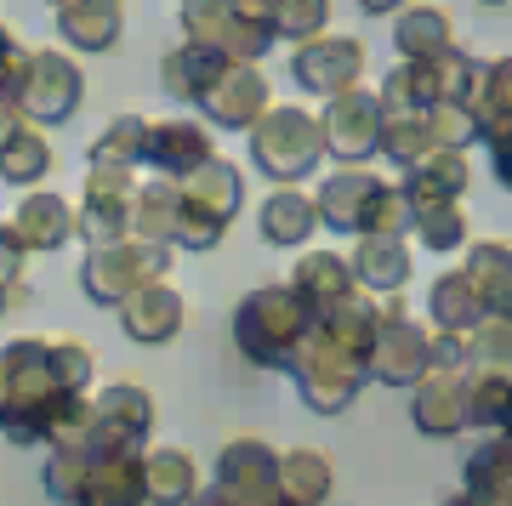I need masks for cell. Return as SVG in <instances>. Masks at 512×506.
<instances>
[{"instance_id": "obj_2", "label": "cell", "mask_w": 512, "mask_h": 506, "mask_svg": "<svg viewBox=\"0 0 512 506\" xmlns=\"http://www.w3.org/2000/svg\"><path fill=\"white\" fill-rule=\"evenodd\" d=\"M319 160H325V126L319 114L296 109V103H274L251 131V165L274 188H302V177L319 171Z\"/></svg>"}, {"instance_id": "obj_3", "label": "cell", "mask_w": 512, "mask_h": 506, "mask_svg": "<svg viewBox=\"0 0 512 506\" xmlns=\"http://www.w3.org/2000/svg\"><path fill=\"white\" fill-rule=\"evenodd\" d=\"M239 205H245V171L234 160H211L205 171L183 182V222H177V251H217L222 234H228V222L239 217Z\"/></svg>"}, {"instance_id": "obj_12", "label": "cell", "mask_w": 512, "mask_h": 506, "mask_svg": "<svg viewBox=\"0 0 512 506\" xmlns=\"http://www.w3.org/2000/svg\"><path fill=\"white\" fill-rule=\"evenodd\" d=\"M387 188H393V182H382L376 171H359V165H348V171H330V177L319 182V194H313L319 222H325V228H336V234H353V239L376 234V211H382Z\"/></svg>"}, {"instance_id": "obj_35", "label": "cell", "mask_w": 512, "mask_h": 506, "mask_svg": "<svg viewBox=\"0 0 512 506\" xmlns=\"http://www.w3.org/2000/svg\"><path fill=\"white\" fill-rule=\"evenodd\" d=\"M148 154V120L143 114H120L97 131L92 143V165H114V171H137Z\"/></svg>"}, {"instance_id": "obj_20", "label": "cell", "mask_w": 512, "mask_h": 506, "mask_svg": "<svg viewBox=\"0 0 512 506\" xmlns=\"http://www.w3.org/2000/svg\"><path fill=\"white\" fill-rule=\"evenodd\" d=\"M183 296L165 285H143L137 296H126L120 302V330H126L137 347H165V342H177V330H183Z\"/></svg>"}, {"instance_id": "obj_57", "label": "cell", "mask_w": 512, "mask_h": 506, "mask_svg": "<svg viewBox=\"0 0 512 506\" xmlns=\"http://www.w3.org/2000/svg\"><path fill=\"white\" fill-rule=\"evenodd\" d=\"M268 506H302V501H291V495H279V501H268Z\"/></svg>"}, {"instance_id": "obj_5", "label": "cell", "mask_w": 512, "mask_h": 506, "mask_svg": "<svg viewBox=\"0 0 512 506\" xmlns=\"http://www.w3.org/2000/svg\"><path fill=\"white\" fill-rule=\"evenodd\" d=\"M171 251L177 245H148V239H120V245H97L80 262V290L97 308H120L126 296H137L143 285H160L171 273Z\"/></svg>"}, {"instance_id": "obj_28", "label": "cell", "mask_w": 512, "mask_h": 506, "mask_svg": "<svg viewBox=\"0 0 512 506\" xmlns=\"http://www.w3.org/2000/svg\"><path fill=\"white\" fill-rule=\"evenodd\" d=\"M143 478H148V506H194L200 501V467L188 450H143Z\"/></svg>"}, {"instance_id": "obj_4", "label": "cell", "mask_w": 512, "mask_h": 506, "mask_svg": "<svg viewBox=\"0 0 512 506\" xmlns=\"http://www.w3.org/2000/svg\"><path fill=\"white\" fill-rule=\"evenodd\" d=\"M291 381H296V398L308 404L313 416H342V410H353V398L365 393L370 364L359 359V353H348L342 342H330L325 330L313 325V336H308V347H302V359H296Z\"/></svg>"}, {"instance_id": "obj_37", "label": "cell", "mask_w": 512, "mask_h": 506, "mask_svg": "<svg viewBox=\"0 0 512 506\" xmlns=\"http://www.w3.org/2000/svg\"><path fill=\"white\" fill-rule=\"evenodd\" d=\"M473 120H478V143H490V137H501L512 126V57H495L490 69H484Z\"/></svg>"}, {"instance_id": "obj_59", "label": "cell", "mask_w": 512, "mask_h": 506, "mask_svg": "<svg viewBox=\"0 0 512 506\" xmlns=\"http://www.w3.org/2000/svg\"><path fill=\"white\" fill-rule=\"evenodd\" d=\"M501 438H512V416H507V427H501Z\"/></svg>"}, {"instance_id": "obj_49", "label": "cell", "mask_w": 512, "mask_h": 506, "mask_svg": "<svg viewBox=\"0 0 512 506\" xmlns=\"http://www.w3.org/2000/svg\"><path fill=\"white\" fill-rule=\"evenodd\" d=\"M433 370L467 376V336H456V330H433Z\"/></svg>"}, {"instance_id": "obj_33", "label": "cell", "mask_w": 512, "mask_h": 506, "mask_svg": "<svg viewBox=\"0 0 512 506\" xmlns=\"http://www.w3.org/2000/svg\"><path fill=\"white\" fill-rule=\"evenodd\" d=\"M279 489L302 506H325L330 489H336V467H330V455L319 450H291L279 455Z\"/></svg>"}, {"instance_id": "obj_23", "label": "cell", "mask_w": 512, "mask_h": 506, "mask_svg": "<svg viewBox=\"0 0 512 506\" xmlns=\"http://www.w3.org/2000/svg\"><path fill=\"white\" fill-rule=\"evenodd\" d=\"M256 228H262V239H268V245L296 251V245H308L325 222H319L313 194H302V188H274V194L256 205Z\"/></svg>"}, {"instance_id": "obj_45", "label": "cell", "mask_w": 512, "mask_h": 506, "mask_svg": "<svg viewBox=\"0 0 512 506\" xmlns=\"http://www.w3.org/2000/svg\"><path fill=\"white\" fill-rule=\"evenodd\" d=\"M325 23H330V0H279L274 35L296 40V46H308V40L325 35Z\"/></svg>"}, {"instance_id": "obj_60", "label": "cell", "mask_w": 512, "mask_h": 506, "mask_svg": "<svg viewBox=\"0 0 512 506\" xmlns=\"http://www.w3.org/2000/svg\"><path fill=\"white\" fill-rule=\"evenodd\" d=\"M52 6H57V12H63V6H74V0H52Z\"/></svg>"}, {"instance_id": "obj_31", "label": "cell", "mask_w": 512, "mask_h": 506, "mask_svg": "<svg viewBox=\"0 0 512 506\" xmlns=\"http://www.w3.org/2000/svg\"><path fill=\"white\" fill-rule=\"evenodd\" d=\"M177 222H183V182L148 177L143 188H137V217H131V239H148V245H171V239H177Z\"/></svg>"}, {"instance_id": "obj_39", "label": "cell", "mask_w": 512, "mask_h": 506, "mask_svg": "<svg viewBox=\"0 0 512 506\" xmlns=\"http://www.w3.org/2000/svg\"><path fill=\"white\" fill-rule=\"evenodd\" d=\"M467 404H473V427L501 433L512 416V376H501V370H467Z\"/></svg>"}, {"instance_id": "obj_44", "label": "cell", "mask_w": 512, "mask_h": 506, "mask_svg": "<svg viewBox=\"0 0 512 506\" xmlns=\"http://www.w3.org/2000/svg\"><path fill=\"white\" fill-rule=\"evenodd\" d=\"M467 370H501V376H512V319H484L467 336Z\"/></svg>"}, {"instance_id": "obj_34", "label": "cell", "mask_w": 512, "mask_h": 506, "mask_svg": "<svg viewBox=\"0 0 512 506\" xmlns=\"http://www.w3.org/2000/svg\"><path fill=\"white\" fill-rule=\"evenodd\" d=\"M382 114H427L439 103V86H433V63H399L387 69L382 80Z\"/></svg>"}, {"instance_id": "obj_43", "label": "cell", "mask_w": 512, "mask_h": 506, "mask_svg": "<svg viewBox=\"0 0 512 506\" xmlns=\"http://www.w3.org/2000/svg\"><path fill=\"white\" fill-rule=\"evenodd\" d=\"M40 478H46V495H52V501L80 506V489H86V478H92V455L86 450H52L46 467H40Z\"/></svg>"}, {"instance_id": "obj_52", "label": "cell", "mask_w": 512, "mask_h": 506, "mask_svg": "<svg viewBox=\"0 0 512 506\" xmlns=\"http://www.w3.org/2000/svg\"><path fill=\"white\" fill-rule=\"evenodd\" d=\"M239 18H251V23H262V29H274V12H279V0H228Z\"/></svg>"}, {"instance_id": "obj_25", "label": "cell", "mask_w": 512, "mask_h": 506, "mask_svg": "<svg viewBox=\"0 0 512 506\" xmlns=\"http://www.w3.org/2000/svg\"><path fill=\"white\" fill-rule=\"evenodd\" d=\"M57 35L69 40V52H114L126 35V12L114 0H74L57 12Z\"/></svg>"}, {"instance_id": "obj_54", "label": "cell", "mask_w": 512, "mask_h": 506, "mask_svg": "<svg viewBox=\"0 0 512 506\" xmlns=\"http://www.w3.org/2000/svg\"><path fill=\"white\" fill-rule=\"evenodd\" d=\"M404 6H410V0H359V12H370V18H387V12L399 18Z\"/></svg>"}, {"instance_id": "obj_15", "label": "cell", "mask_w": 512, "mask_h": 506, "mask_svg": "<svg viewBox=\"0 0 512 506\" xmlns=\"http://www.w3.org/2000/svg\"><path fill=\"white\" fill-rule=\"evenodd\" d=\"M200 109H205V120L222 126V131H256L262 114L274 109V91H268V80H262L256 63H228L222 80L200 97Z\"/></svg>"}, {"instance_id": "obj_56", "label": "cell", "mask_w": 512, "mask_h": 506, "mask_svg": "<svg viewBox=\"0 0 512 506\" xmlns=\"http://www.w3.org/2000/svg\"><path fill=\"white\" fill-rule=\"evenodd\" d=\"M12 46H18V40H12V29H6V23H0V57L12 52Z\"/></svg>"}, {"instance_id": "obj_17", "label": "cell", "mask_w": 512, "mask_h": 506, "mask_svg": "<svg viewBox=\"0 0 512 506\" xmlns=\"http://www.w3.org/2000/svg\"><path fill=\"white\" fill-rule=\"evenodd\" d=\"M217 160V148H211V131L200 120H148V154L143 165L154 177H171V182H188L194 171Z\"/></svg>"}, {"instance_id": "obj_22", "label": "cell", "mask_w": 512, "mask_h": 506, "mask_svg": "<svg viewBox=\"0 0 512 506\" xmlns=\"http://www.w3.org/2000/svg\"><path fill=\"white\" fill-rule=\"evenodd\" d=\"M12 222H18V234H23L29 251H63L69 239H80V211H74L63 194H46V188L23 194Z\"/></svg>"}, {"instance_id": "obj_26", "label": "cell", "mask_w": 512, "mask_h": 506, "mask_svg": "<svg viewBox=\"0 0 512 506\" xmlns=\"http://www.w3.org/2000/svg\"><path fill=\"white\" fill-rule=\"evenodd\" d=\"M427 313H433V330H456V336H473V330L490 319V308H484L478 285L461 268L439 273V279L427 285Z\"/></svg>"}, {"instance_id": "obj_53", "label": "cell", "mask_w": 512, "mask_h": 506, "mask_svg": "<svg viewBox=\"0 0 512 506\" xmlns=\"http://www.w3.org/2000/svg\"><path fill=\"white\" fill-rule=\"evenodd\" d=\"M23 126H29V120H23V114L12 109V103H0V154H6V148H12V137H18Z\"/></svg>"}, {"instance_id": "obj_21", "label": "cell", "mask_w": 512, "mask_h": 506, "mask_svg": "<svg viewBox=\"0 0 512 506\" xmlns=\"http://www.w3.org/2000/svg\"><path fill=\"white\" fill-rule=\"evenodd\" d=\"M353 279H359V290H370V296H399L404 285H410V273H416V262H410V245L393 234H365L353 239Z\"/></svg>"}, {"instance_id": "obj_6", "label": "cell", "mask_w": 512, "mask_h": 506, "mask_svg": "<svg viewBox=\"0 0 512 506\" xmlns=\"http://www.w3.org/2000/svg\"><path fill=\"white\" fill-rule=\"evenodd\" d=\"M387 325L376 336V353H370V381L382 387H416L421 376H433V330L410 319L404 296H382Z\"/></svg>"}, {"instance_id": "obj_13", "label": "cell", "mask_w": 512, "mask_h": 506, "mask_svg": "<svg viewBox=\"0 0 512 506\" xmlns=\"http://www.w3.org/2000/svg\"><path fill=\"white\" fill-rule=\"evenodd\" d=\"M359 74H365V40L353 35H319L291 52V80L325 103L359 86Z\"/></svg>"}, {"instance_id": "obj_40", "label": "cell", "mask_w": 512, "mask_h": 506, "mask_svg": "<svg viewBox=\"0 0 512 506\" xmlns=\"http://www.w3.org/2000/svg\"><path fill=\"white\" fill-rule=\"evenodd\" d=\"M46 171H52V143L35 126H23L12 137V148L0 154V177L12 182V188H35V182H46Z\"/></svg>"}, {"instance_id": "obj_27", "label": "cell", "mask_w": 512, "mask_h": 506, "mask_svg": "<svg viewBox=\"0 0 512 506\" xmlns=\"http://www.w3.org/2000/svg\"><path fill=\"white\" fill-rule=\"evenodd\" d=\"M456 29H450V12L444 6H404L399 18H393V46H399V63H433L439 52L456 46Z\"/></svg>"}, {"instance_id": "obj_48", "label": "cell", "mask_w": 512, "mask_h": 506, "mask_svg": "<svg viewBox=\"0 0 512 506\" xmlns=\"http://www.w3.org/2000/svg\"><path fill=\"white\" fill-rule=\"evenodd\" d=\"M29 57L35 52H23V46H12V52L0 57V103H12V109L23 103V86H29Z\"/></svg>"}, {"instance_id": "obj_51", "label": "cell", "mask_w": 512, "mask_h": 506, "mask_svg": "<svg viewBox=\"0 0 512 506\" xmlns=\"http://www.w3.org/2000/svg\"><path fill=\"white\" fill-rule=\"evenodd\" d=\"M490 171H495V182H501V188H512V126L501 131V137H490Z\"/></svg>"}, {"instance_id": "obj_11", "label": "cell", "mask_w": 512, "mask_h": 506, "mask_svg": "<svg viewBox=\"0 0 512 506\" xmlns=\"http://www.w3.org/2000/svg\"><path fill=\"white\" fill-rule=\"evenodd\" d=\"M80 103H86V74L69 52L46 46V52L29 57V86H23V103H18L29 126H63Z\"/></svg>"}, {"instance_id": "obj_42", "label": "cell", "mask_w": 512, "mask_h": 506, "mask_svg": "<svg viewBox=\"0 0 512 506\" xmlns=\"http://www.w3.org/2000/svg\"><path fill=\"white\" fill-rule=\"evenodd\" d=\"M416 245H427L433 256H450V251H467V211L461 205H439V211H421L416 217Z\"/></svg>"}, {"instance_id": "obj_10", "label": "cell", "mask_w": 512, "mask_h": 506, "mask_svg": "<svg viewBox=\"0 0 512 506\" xmlns=\"http://www.w3.org/2000/svg\"><path fill=\"white\" fill-rule=\"evenodd\" d=\"M319 126H325V154L336 165H365L370 154H382V97L365 86L342 91V97H330L325 114H319Z\"/></svg>"}, {"instance_id": "obj_19", "label": "cell", "mask_w": 512, "mask_h": 506, "mask_svg": "<svg viewBox=\"0 0 512 506\" xmlns=\"http://www.w3.org/2000/svg\"><path fill=\"white\" fill-rule=\"evenodd\" d=\"M404 199H410V211H439V205H461V194L473 188V160L456 154V148H433L416 171H404Z\"/></svg>"}, {"instance_id": "obj_36", "label": "cell", "mask_w": 512, "mask_h": 506, "mask_svg": "<svg viewBox=\"0 0 512 506\" xmlns=\"http://www.w3.org/2000/svg\"><path fill=\"white\" fill-rule=\"evenodd\" d=\"M467 489L507 506V495H512V438L490 433L473 455H467Z\"/></svg>"}, {"instance_id": "obj_1", "label": "cell", "mask_w": 512, "mask_h": 506, "mask_svg": "<svg viewBox=\"0 0 512 506\" xmlns=\"http://www.w3.org/2000/svg\"><path fill=\"white\" fill-rule=\"evenodd\" d=\"M313 325L319 319L308 313V302L291 285H262L234 308V347L256 370H285L291 376L296 359H302V347H308V336H313Z\"/></svg>"}, {"instance_id": "obj_9", "label": "cell", "mask_w": 512, "mask_h": 506, "mask_svg": "<svg viewBox=\"0 0 512 506\" xmlns=\"http://www.w3.org/2000/svg\"><path fill=\"white\" fill-rule=\"evenodd\" d=\"M92 416H97L92 438L80 450L86 455H131V450H143L148 433H154V398L137 381H109L92 398Z\"/></svg>"}, {"instance_id": "obj_47", "label": "cell", "mask_w": 512, "mask_h": 506, "mask_svg": "<svg viewBox=\"0 0 512 506\" xmlns=\"http://www.w3.org/2000/svg\"><path fill=\"white\" fill-rule=\"evenodd\" d=\"M92 347L86 342H52V376H57V387L63 393H74V398H86V387H92Z\"/></svg>"}, {"instance_id": "obj_30", "label": "cell", "mask_w": 512, "mask_h": 506, "mask_svg": "<svg viewBox=\"0 0 512 506\" xmlns=\"http://www.w3.org/2000/svg\"><path fill=\"white\" fill-rule=\"evenodd\" d=\"M222 63L217 52H205V46H194V40H183V46H171V52L160 57V86L177 97V103H200L205 91L222 80Z\"/></svg>"}, {"instance_id": "obj_55", "label": "cell", "mask_w": 512, "mask_h": 506, "mask_svg": "<svg viewBox=\"0 0 512 506\" xmlns=\"http://www.w3.org/2000/svg\"><path fill=\"white\" fill-rule=\"evenodd\" d=\"M194 506H234V501H228L222 489H200V501H194Z\"/></svg>"}, {"instance_id": "obj_62", "label": "cell", "mask_w": 512, "mask_h": 506, "mask_svg": "<svg viewBox=\"0 0 512 506\" xmlns=\"http://www.w3.org/2000/svg\"><path fill=\"white\" fill-rule=\"evenodd\" d=\"M114 6H120V0H114Z\"/></svg>"}, {"instance_id": "obj_14", "label": "cell", "mask_w": 512, "mask_h": 506, "mask_svg": "<svg viewBox=\"0 0 512 506\" xmlns=\"http://www.w3.org/2000/svg\"><path fill=\"white\" fill-rule=\"evenodd\" d=\"M211 489H222L234 506H268L279 501V455L262 438H234L211 467Z\"/></svg>"}, {"instance_id": "obj_29", "label": "cell", "mask_w": 512, "mask_h": 506, "mask_svg": "<svg viewBox=\"0 0 512 506\" xmlns=\"http://www.w3.org/2000/svg\"><path fill=\"white\" fill-rule=\"evenodd\" d=\"M461 273L478 285L490 319H512V245L507 239H478V245H467Z\"/></svg>"}, {"instance_id": "obj_58", "label": "cell", "mask_w": 512, "mask_h": 506, "mask_svg": "<svg viewBox=\"0 0 512 506\" xmlns=\"http://www.w3.org/2000/svg\"><path fill=\"white\" fill-rule=\"evenodd\" d=\"M478 6H512V0H478Z\"/></svg>"}, {"instance_id": "obj_18", "label": "cell", "mask_w": 512, "mask_h": 506, "mask_svg": "<svg viewBox=\"0 0 512 506\" xmlns=\"http://www.w3.org/2000/svg\"><path fill=\"white\" fill-rule=\"evenodd\" d=\"M285 285L308 302L313 319H330V313L342 308V302H353L359 296V279H353V262L342 251H308L302 262L291 268V279Z\"/></svg>"}, {"instance_id": "obj_46", "label": "cell", "mask_w": 512, "mask_h": 506, "mask_svg": "<svg viewBox=\"0 0 512 506\" xmlns=\"http://www.w3.org/2000/svg\"><path fill=\"white\" fill-rule=\"evenodd\" d=\"M427 131H433V148H456V154H467L478 143V120L461 103H433L427 109Z\"/></svg>"}, {"instance_id": "obj_61", "label": "cell", "mask_w": 512, "mask_h": 506, "mask_svg": "<svg viewBox=\"0 0 512 506\" xmlns=\"http://www.w3.org/2000/svg\"><path fill=\"white\" fill-rule=\"evenodd\" d=\"M507 506H512V495H507Z\"/></svg>"}, {"instance_id": "obj_38", "label": "cell", "mask_w": 512, "mask_h": 506, "mask_svg": "<svg viewBox=\"0 0 512 506\" xmlns=\"http://www.w3.org/2000/svg\"><path fill=\"white\" fill-rule=\"evenodd\" d=\"M484 69H490V63H478V57L461 52V46L439 52V57H433V86H439V103H461V109H473L478 86H484Z\"/></svg>"}, {"instance_id": "obj_50", "label": "cell", "mask_w": 512, "mask_h": 506, "mask_svg": "<svg viewBox=\"0 0 512 506\" xmlns=\"http://www.w3.org/2000/svg\"><path fill=\"white\" fill-rule=\"evenodd\" d=\"M23 296H29V285H23V262L12 251H0V319L18 308Z\"/></svg>"}, {"instance_id": "obj_32", "label": "cell", "mask_w": 512, "mask_h": 506, "mask_svg": "<svg viewBox=\"0 0 512 506\" xmlns=\"http://www.w3.org/2000/svg\"><path fill=\"white\" fill-rule=\"evenodd\" d=\"M382 325H387L382 296H370V290H359V296H353V302H342L330 319H319V330H325L330 342H342L348 353H359L365 364H370V353H376V336H382Z\"/></svg>"}, {"instance_id": "obj_16", "label": "cell", "mask_w": 512, "mask_h": 506, "mask_svg": "<svg viewBox=\"0 0 512 506\" xmlns=\"http://www.w3.org/2000/svg\"><path fill=\"white\" fill-rule=\"evenodd\" d=\"M410 421L421 438H461L473 433V404H467V376L433 370L410 387Z\"/></svg>"}, {"instance_id": "obj_24", "label": "cell", "mask_w": 512, "mask_h": 506, "mask_svg": "<svg viewBox=\"0 0 512 506\" xmlns=\"http://www.w3.org/2000/svg\"><path fill=\"white\" fill-rule=\"evenodd\" d=\"M80 506H148L143 450L92 455V478H86V489H80Z\"/></svg>"}, {"instance_id": "obj_7", "label": "cell", "mask_w": 512, "mask_h": 506, "mask_svg": "<svg viewBox=\"0 0 512 506\" xmlns=\"http://www.w3.org/2000/svg\"><path fill=\"white\" fill-rule=\"evenodd\" d=\"M137 171H114V165H92L86 171V188H80V239L86 251L97 245H120L131 239V217H137Z\"/></svg>"}, {"instance_id": "obj_41", "label": "cell", "mask_w": 512, "mask_h": 506, "mask_svg": "<svg viewBox=\"0 0 512 506\" xmlns=\"http://www.w3.org/2000/svg\"><path fill=\"white\" fill-rule=\"evenodd\" d=\"M382 154L399 171H416L427 154H433V131H427V114H387L382 126Z\"/></svg>"}, {"instance_id": "obj_8", "label": "cell", "mask_w": 512, "mask_h": 506, "mask_svg": "<svg viewBox=\"0 0 512 506\" xmlns=\"http://www.w3.org/2000/svg\"><path fill=\"white\" fill-rule=\"evenodd\" d=\"M183 35L205 52H217L222 63H262L274 52V29L239 18L228 0H183Z\"/></svg>"}]
</instances>
